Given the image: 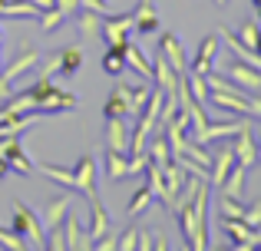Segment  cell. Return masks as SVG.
Masks as SVG:
<instances>
[{"label":"cell","instance_id":"cell-30","mask_svg":"<svg viewBox=\"0 0 261 251\" xmlns=\"http://www.w3.org/2000/svg\"><path fill=\"white\" fill-rule=\"evenodd\" d=\"M136 248H142V251H152V248L166 251L169 241H166V235H159V232H146V228H139V241H136Z\"/></svg>","mask_w":261,"mask_h":251},{"label":"cell","instance_id":"cell-10","mask_svg":"<svg viewBox=\"0 0 261 251\" xmlns=\"http://www.w3.org/2000/svg\"><path fill=\"white\" fill-rule=\"evenodd\" d=\"M225 73H228V79L238 83L245 93H261V70L248 66L245 60H231V63L225 66Z\"/></svg>","mask_w":261,"mask_h":251},{"label":"cell","instance_id":"cell-26","mask_svg":"<svg viewBox=\"0 0 261 251\" xmlns=\"http://www.w3.org/2000/svg\"><path fill=\"white\" fill-rule=\"evenodd\" d=\"M89 215H93V221H89V238L99 241L102 235L109 232V218H106V208H102V202H89Z\"/></svg>","mask_w":261,"mask_h":251},{"label":"cell","instance_id":"cell-1","mask_svg":"<svg viewBox=\"0 0 261 251\" xmlns=\"http://www.w3.org/2000/svg\"><path fill=\"white\" fill-rule=\"evenodd\" d=\"M33 96V106H37L40 116H57V113H73L80 99L73 93L60 90L53 79H33V86H27Z\"/></svg>","mask_w":261,"mask_h":251},{"label":"cell","instance_id":"cell-33","mask_svg":"<svg viewBox=\"0 0 261 251\" xmlns=\"http://www.w3.org/2000/svg\"><path fill=\"white\" fill-rule=\"evenodd\" d=\"M0 248H10V251H23V248H30L23 238H20L13 228H0Z\"/></svg>","mask_w":261,"mask_h":251},{"label":"cell","instance_id":"cell-17","mask_svg":"<svg viewBox=\"0 0 261 251\" xmlns=\"http://www.w3.org/2000/svg\"><path fill=\"white\" fill-rule=\"evenodd\" d=\"M40 7L33 0H0V17L7 20H40Z\"/></svg>","mask_w":261,"mask_h":251},{"label":"cell","instance_id":"cell-24","mask_svg":"<svg viewBox=\"0 0 261 251\" xmlns=\"http://www.w3.org/2000/svg\"><path fill=\"white\" fill-rule=\"evenodd\" d=\"M40 175H46L50 182H57L60 188H73L76 192V175H73V169H63V165H50V162H43V165H33Z\"/></svg>","mask_w":261,"mask_h":251},{"label":"cell","instance_id":"cell-42","mask_svg":"<svg viewBox=\"0 0 261 251\" xmlns=\"http://www.w3.org/2000/svg\"><path fill=\"white\" fill-rule=\"evenodd\" d=\"M7 172H10V165H7V159H4V155H0V179H4Z\"/></svg>","mask_w":261,"mask_h":251},{"label":"cell","instance_id":"cell-36","mask_svg":"<svg viewBox=\"0 0 261 251\" xmlns=\"http://www.w3.org/2000/svg\"><path fill=\"white\" fill-rule=\"evenodd\" d=\"M136 241H139V228H129V232L119 235V251H133Z\"/></svg>","mask_w":261,"mask_h":251},{"label":"cell","instance_id":"cell-32","mask_svg":"<svg viewBox=\"0 0 261 251\" xmlns=\"http://www.w3.org/2000/svg\"><path fill=\"white\" fill-rule=\"evenodd\" d=\"M102 116H106V119H109V116H126V119H129V106H126V99H122L116 90L109 93L106 106H102Z\"/></svg>","mask_w":261,"mask_h":251},{"label":"cell","instance_id":"cell-40","mask_svg":"<svg viewBox=\"0 0 261 251\" xmlns=\"http://www.w3.org/2000/svg\"><path fill=\"white\" fill-rule=\"evenodd\" d=\"M251 241H255V248H261V225L255 228V232H251Z\"/></svg>","mask_w":261,"mask_h":251},{"label":"cell","instance_id":"cell-7","mask_svg":"<svg viewBox=\"0 0 261 251\" xmlns=\"http://www.w3.org/2000/svg\"><path fill=\"white\" fill-rule=\"evenodd\" d=\"M238 165V159H235V149H231V142L228 146H222L215 155H212V165H208V185L212 188H222L225 185V179L231 175V169Z\"/></svg>","mask_w":261,"mask_h":251},{"label":"cell","instance_id":"cell-18","mask_svg":"<svg viewBox=\"0 0 261 251\" xmlns=\"http://www.w3.org/2000/svg\"><path fill=\"white\" fill-rule=\"evenodd\" d=\"M70 20L76 23V30H80V37H83V40L102 37V13H96V10H86V7H80V10L73 13Z\"/></svg>","mask_w":261,"mask_h":251},{"label":"cell","instance_id":"cell-19","mask_svg":"<svg viewBox=\"0 0 261 251\" xmlns=\"http://www.w3.org/2000/svg\"><path fill=\"white\" fill-rule=\"evenodd\" d=\"M99 70L106 73V76H122V73L129 70V66H126V43H122V46H113V43H109L106 57L99 60Z\"/></svg>","mask_w":261,"mask_h":251},{"label":"cell","instance_id":"cell-39","mask_svg":"<svg viewBox=\"0 0 261 251\" xmlns=\"http://www.w3.org/2000/svg\"><path fill=\"white\" fill-rule=\"evenodd\" d=\"M251 109H255V119H261V93H258V96L251 93Z\"/></svg>","mask_w":261,"mask_h":251},{"label":"cell","instance_id":"cell-31","mask_svg":"<svg viewBox=\"0 0 261 251\" xmlns=\"http://www.w3.org/2000/svg\"><path fill=\"white\" fill-rule=\"evenodd\" d=\"M218 212H222V218H242L245 215V202L231 199V195H222V199H218Z\"/></svg>","mask_w":261,"mask_h":251},{"label":"cell","instance_id":"cell-20","mask_svg":"<svg viewBox=\"0 0 261 251\" xmlns=\"http://www.w3.org/2000/svg\"><path fill=\"white\" fill-rule=\"evenodd\" d=\"M126 66L139 73V79H149V83H152V60H149L146 53L133 43V40L126 43Z\"/></svg>","mask_w":261,"mask_h":251},{"label":"cell","instance_id":"cell-16","mask_svg":"<svg viewBox=\"0 0 261 251\" xmlns=\"http://www.w3.org/2000/svg\"><path fill=\"white\" fill-rule=\"evenodd\" d=\"M136 33L139 37H149V33H159V10H155L152 0H139L136 4Z\"/></svg>","mask_w":261,"mask_h":251},{"label":"cell","instance_id":"cell-35","mask_svg":"<svg viewBox=\"0 0 261 251\" xmlns=\"http://www.w3.org/2000/svg\"><path fill=\"white\" fill-rule=\"evenodd\" d=\"M242 221H245V225H251V228H258V225H261V202H251V205H245Z\"/></svg>","mask_w":261,"mask_h":251},{"label":"cell","instance_id":"cell-46","mask_svg":"<svg viewBox=\"0 0 261 251\" xmlns=\"http://www.w3.org/2000/svg\"><path fill=\"white\" fill-rule=\"evenodd\" d=\"M0 70H4V60H0Z\"/></svg>","mask_w":261,"mask_h":251},{"label":"cell","instance_id":"cell-11","mask_svg":"<svg viewBox=\"0 0 261 251\" xmlns=\"http://www.w3.org/2000/svg\"><path fill=\"white\" fill-rule=\"evenodd\" d=\"M129 142H133V126L126 123V116H109L106 119V149L129 155Z\"/></svg>","mask_w":261,"mask_h":251},{"label":"cell","instance_id":"cell-6","mask_svg":"<svg viewBox=\"0 0 261 251\" xmlns=\"http://www.w3.org/2000/svg\"><path fill=\"white\" fill-rule=\"evenodd\" d=\"M0 155H4L7 165H10L13 172H20V175H33V172H37V169H33V162H30V155H27L23 146H20V132L0 139Z\"/></svg>","mask_w":261,"mask_h":251},{"label":"cell","instance_id":"cell-8","mask_svg":"<svg viewBox=\"0 0 261 251\" xmlns=\"http://www.w3.org/2000/svg\"><path fill=\"white\" fill-rule=\"evenodd\" d=\"M113 90L119 93L122 99H126L129 116H139L142 106H146V103H149V96H152V83H149V79H142V83H116Z\"/></svg>","mask_w":261,"mask_h":251},{"label":"cell","instance_id":"cell-37","mask_svg":"<svg viewBox=\"0 0 261 251\" xmlns=\"http://www.w3.org/2000/svg\"><path fill=\"white\" fill-rule=\"evenodd\" d=\"M57 7H60V10H63V17H66V20H70V17H73V13H76V10H80V0H57Z\"/></svg>","mask_w":261,"mask_h":251},{"label":"cell","instance_id":"cell-27","mask_svg":"<svg viewBox=\"0 0 261 251\" xmlns=\"http://www.w3.org/2000/svg\"><path fill=\"white\" fill-rule=\"evenodd\" d=\"M152 199H155V195H152V188H149V182H146V185H139V188H136V195L129 199V205H126V215H129V218L146 215V208L152 205Z\"/></svg>","mask_w":261,"mask_h":251},{"label":"cell","instance_id":"cell-45","mask_svg":"<svg viewBox=\"0 0 261 251\" xmlns=\"http://www.w3.org/2000/svg\"><path fill=\"white\" fill-rule=\"evenodd\" d=\"M215 4H218V7H222V4H225V0H215Z\"/></svg>","mask_w":261,"mask_h":251},{"label":"cell","instance_id":"cell-15","mask_svg":"<svg viewBox=\"0 0 261 251\" xmlns=\"http://www.w3.org/2000/svg\"><path fill=\"white\" fill-rule=\"evenodd\" d=\"M70 195H57L53 202H46V208L40 212V225L46 228V232H53V228H60L63 225V218H66V212H70Z\"/></svg>","mask_w":261,"mask_h":251},{"label":"cell","instance_id":"cell-34","mask_svg":"<svg viewBox=\"0 0 261 251\" xmlns=\"http://www.w3.org/2000/svg\"><path fill=\"white\" fill-rule=\"evenodd\" d=\"M53 76H60V53H53V57L40 66V73H37V79H53Z\"/></svg>","mask_w":261,"mask_h":251},{"label":"cell","instance_id":"cell-14","mask_svg":"<svg viewBox=\"0 0 261 251\" xmlns=\"http://www.w3.org/2000/svg\"><path fill=\"white\" fill-rule=\"evenodd\" d=\"M159 53L169 60V66H172L178 76L189 70V60H185V46H182V40H178L175 33H159Z\"/></svg>","mask_w":261,"mask_h":251},{"label":"cell","instance_id":"cell-43","mask_svg":"<svg viewBox=\"0 0 261 251\" xmlns=\"http://www.w3.org/2000/svg\"><path fill=\"white\" fill-rule=\"evenodd\" d=\"M255 53H261V30H258V40H255Z\"/></svg>","mask_w":261,"mask_h":251},{"label":"cell","instance_id":"cell-38","mask_svg":"<svg viewBox=\"0 0 261 251\" xmlns=\"http://www.w3.org/2000/svg\"><path fill=\"white\" fill-rule=\"evenodd\" d=\"M10 93H13V83H10V79L4 76V73H0V103H4V99L10 96Z\"/></svg>","mask_w":261,"mask_h":251},{"label":"cell","instance_id":"cell-41","mask_svg":"<svg viewBox=\"0 0 261 251\" xmlns=\"http://www.w3.org/2000/svg\"><path fill=\"white\" fill-rule=\"evenodd\" d=\"M255 132H258V135H255V142H258V165H261V123H258Z\"/></svg>","mask_w":261,"mask_h":251},{"label":"cell","instance_id":"cell-28","mask_svg":"<svg viewBox=\"0 0 261 251\" xmlns=\"http://www.w3.org/2000/svg\"><path fill=\"white\" fill-rule=\"evenodd\" d=\"M245 175H248V169L245 165H235L231 169V175L225 179V185L218 188L222 195H231V199H242V192H245Z\"/></svg>","mask_w":261,"mask_h":251},{"label":"cell","instance_id":"cell-9","mask_svg":"<svg viewBox=\"0 0 261 251\" xmlns=\"http://www.w3.org/2000/svg\"><path fill=\"white\" fill-rule=\"evenodd\" d=\"M231 149H235V159L238 165L245 169H255L258 165V146H255V126H245L235 132V142H231Z\"/></svg>","mask_w":261,"mask_h":251},{"label":"cell","instance_id":"cell-44","mask_svg":"<svg viewBox=\"0 0 261 251\" xmlns=\"http://www.w3.org/2000/svg\"><path fill=\"white\" fill-rule=\"evenodd\" d=\"M251 4H255V10H258V20H261V0H251Z\"/></svg>","mask_w":261,"mask_h":251},{"label":"cell","instance_id":"cell-25","mask_svg":"<svg viewBox=\"0 0 261 251\" xmlns=\"http://www.w3.org/2000/svg\"><path fill=\"white\" fill-rule=\"evenodd\" d=\"M80 66H83V46H66V50H60V76L63 79H70Z\"/></svg>","mask_w":261,"mask_h":251},{"label":"cell","instance_id":"cell-21","mask_svg":"<svg viewBox=\"0 0 261 251\" xmlns=\"http://www.w3.org/2000/svg\"><path fill=\"white\" fill-rule=\"evenodd\" d=\"M37 66H40V50H23V53H20V57L13 60L10 66H7V70H0V73H4V76L13 83L17 76H23V73L37 70Z\"/></svg>","mask_w":261,"mask_h":251},{"label":"cell","instance_id":"cell-13","mask_svg":"<svg viewBox=\"0 0 261 251\" xmlns=\"http://www.w3.org/2000/svg\"><path fill=\"white\" fill-rule=\"evenodd\" d=\"M63 238H66V248L70 251H86V248H93V238H89V228L80 225V218H76V212H66V218H63Z\"/></svg>","mask_w":261,"mask_h":251},{"label":"cell","instance_id":"cell-3","mask_svg":"<svg viewBox=\"0 0 261 251\" xmlns=\"http://www.w3.org/2000/svg\"><path fill=\"white\" fill-rule=\"evenodd\" d=\"M208 202H212V185L202 182L195 199H192V218H195V241H192V248L195 251L212 248V241H208Z\"/></svg>","mask_w":261,"mask_h":251},{"label":"cell","instance_id":"cell-2","mask_svg":"<svg viewBox=\"0 0 261 251\" xmlns=\"http://www.w3.org/2000/svg\"><path fill=\"white\" fill-rule=\"evenodd\" d=\"M10 228H13V232H17L30 248H46V235H43V225H40V215L33 212L30 205H23V202H13Z\"/></svg>","mask_w":261,"mask_h":251},{"label":"cell","instance_id":"cell-47","mask_svg":"<svg viewBox=\"0 0 261 251\" xmlns=\"http://www.w3.org/2000/svg\"><path fill=\"white\" fill-rule=\"evenodd\" d=\"M0 43H4V33H0Z\"/></svg>","mask_w":261,"mask_h":251},{"label":"cell","instance_id":"cell-23","mask_svg":"<svg viewBox=\"0 0 261 251\" xmlns=\"http://www.w3.org/2000/svg\"><path fill=\"white\" fill-rule=\"evenodd\" d=\"M106 179H109V182L129 179V155H126V152L106 149Z\"/></svg>","mask_w":261,"mask_h":251},{"label":"cell","instance_id":"cell-5","mask_svg":"<svg viewBox=\"0 0 261 251\" xmlns=\"http://www.w3.org/2000/svg\"><path fill=\"white\" fill-rule=\"evenodd\" d=\"M218 40H222V33H208V37H205L202 43H198L195 57H192V63H189V73H195V76H208V73L215 70Z\"/></svg>","mask_w":261,"mask_h":251},{"label":"cell","instance_id":"cell-12","mask_svg":"<svg viewBox=\"0 0 261 251\" xmlns=\"http://www.w3.org/2000/svg\"><path fill=\"white\" fill-rule=\"evenodd\" d=\"M73 175H76V192H83L89 202L99 199V192H96V155H83L73 169Z\"/></svg>","mask_w":261,"mask_h":251},{"label":"cell","instance_id":"cell-22","mask_svg":"<svg viewBox=\"0 0 261 251\" xmlns=\"http://www.w3.org/2000/svg\"><path fill=\"white\" fill-rule=\"evenodd\" d=\"M146 152H149V162H155V165H169L172 162V146H169L166 132H152V139L146 142Z\"/></svg>","mask_w":261,"mask_h":251},{"label":"cell","instance_id":"cell-4","mask_svg":"<svg viewBox=\"0 0 261 251\" xmlns=\"http://www.w3.org/2000/svg\"><path fill=\"white\" fill-rule=\"evenodd\" d=\"M136 33V17L133 13H102V40L113 46L129 43Z\"/></svg>","mask_w":261,"mask_h":251},{"label":"cell","instance_id":"cell-29","mask_svg":"<svg viewBox=\"0 0 261 251\" xmlns=\"http://www.w3.org/2000/svg\"><path fill=\"white\" fill-rule=\"evenodd\" d=\"M37 23H40V30H43V33H57L60 26L66 23V17H63V10H60V7H46V10L40 13Z\"/></svg>","mask_w":261,"mask_h":251}]
</instances>
